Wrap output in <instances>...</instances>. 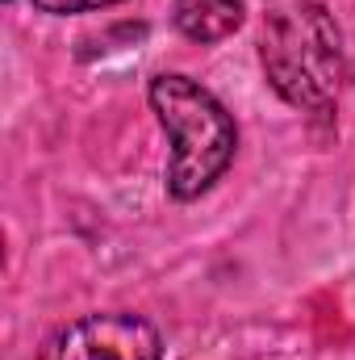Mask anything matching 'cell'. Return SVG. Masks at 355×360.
Instances as JSON below:
<instances>
[{"label": "cell", "mask_w": 355, "mask_h": 360, "mask_svg": "<svg viewBox=\"0 0 355 360\" xmlns=\"http://www.w3.org/2000/svg\"><path fill=\"white\" fill-rule=\"evenodd\" d=\"M260 63L280 101L326 117L343 84V34L318 0H276L264 17Z\"/></svg>", "instance_id": "obj_1"}, {"label": "cell", "mask_w": 355, "mask_h": 360, "mask_svg": "<svg viewBox=\"0 0 355 360\" xmlns=\"http://www.w3.org/2000/svg\"><path fill=\"white\" fill-rule=\"evenodd\" d=\"M151 113L172 139L168 160V197L196 201L205 197L239 155V126L230 109L184 72H159L147 84Z\"/></svg>", "instance_id": "obj_2"}, {"label": "cell", "mask_w": 355, "mask_h": 360, "mask_svg": "<svg viewBox=\"0 0 355 360\" xmlns=\"http://www.w3.org/2000/svg\"><path fill=\"white\" fill-rule=\"evenodd\" d=\"M38 360H163V335L134 310H105L55 331Z\"/></svg>", "instance_id": "obj_3"}, {"label": "cell", "mask_w": 355, "mask_h": 360, "mask_svg": "<svg viewBox=\"0 0 355 360\" xmlns=\"http://www.w3.org/2000/svg\"><path fill=\"white\" fill-rule=\"evenodd\" d=\"M247 21V4L243 0H176L172 4V25L188 42H222L234 30H243Z\"/></svg>", "instance_id": "obj_4"}, {"label": "cell", "mask_w": 355, "mask_h": 360, "mask_svg": "<svg viewBox=\"0 0 355 360\" xmlns=\"http://www.w3.org/2000/svg\"><path fill=\"white\" fill-rule=\"evenodd\" d=\"M113 4H126V0H34V8H38V13H51V17L96 13V8H113Z\"/></svg>", "instance_id": "obj_5"}, {"label": "cell", "mask_w": 355, "mask_h": 360, "mask_svg": "<svg viewBox=\"0 0 355 360\" xmlns=\"http://www.w3.org/2000/svg\"><path fill=\"white\" fill-rule=\"evenodd\" d=\"M8 4H13V0H8Z\"/></svg>", "instance_id": "obj_6"}]
</instances>
